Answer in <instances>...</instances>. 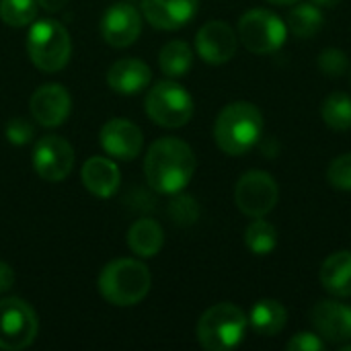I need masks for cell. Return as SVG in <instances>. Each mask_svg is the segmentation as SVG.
<instances>
[{
  "label": "cell",
  "mask_w": 351,
  "mask_h": 351,
  "mask_svg": "<svg viewBox=\"0 0 351 351\" xmlns=\"http://www.w3.org/2000/svg\"><path fill=\"white\" fill-rule=\"evenodd\" d=\"M197 160L191 146L179 138L156 140L146 154L144 171L148 185L165 195L181 193L193 179Z\"/></svg>",
  "instance_id": "obj_1"
},
{
  "label": "cell",
  "mask_w": 351,
  "mask_h": 351,
  "mask_svg": "<svg viewBox=\"0 0 351 351\" xmlns=\"http://www.w3.org/2000/svg\"><path fill=\"white\" fill-rule=\"evenodd\" d=\"M263 134V115L257 105L249 101H237L226 105L214 125V138L222 152L230 156L247 154L259 142Z\"/></svg>",
  "instance_id": "obj_2"
},
{
  "label": "cell",
  "mask_w": 351,
  "mask_h": 351,
  "mask_svg": "<svg viewBox=\"0 0 351 351\" xmlns=\"http://www.w3.org/2000/svg\"><path fill=\"white\" fill-rule=\"evenodd\" d=\"M150 271L136 259H115L99 276L101 296L115 306H134L150 292Z\"/></svg>",
  "instance_id": "obj_3"
},
{
  "label": "cell",
  "mask_w": 351,
  "mask_h": 351,
  "mask_svg": "<svg viewBox=\"0 0 351 351\" xmlns=\"http://www.w3.org/2000/svg\"><path fill=\"white\" fill-rule=\"evenodd\" d=\"M247 315L230 304L220 302L208 308L197 323V341L208 351H226L237 348L247 333Z\"/></svg>",
  "instance_id": "obj_4"
},
{
  "label": "cell",
  "mask_w": 351,
  "mask_h": 351,
  "mask_svg": "<svg viewBox=\"0 0 351 351\" xmlns=\"http://www.w3.org/2000/svg\"><path fill=\"white\" fill-rule=\"evenodd\" d=\"M27 51L31 62L41 72H58L70 60V33L58 21H37L31 25L27 35Z\"/></svg>",
  "instance_id": "obj_5"
},
{
  "label": "cell",
  "mask_w": 351,
  "mask_h": 351,
  "mask_svg": "<svg viewBox=\"0 0 351 351\" xmlns=\"http://www.w3.org/2000/svg\"><path fill=\"white\" fill-rule=\"evenodd\" d=\"M148 117L162 128H183L193 115L191 95L173 80H162L146 97Z\"/></svg>",
  "instance_id": "obj_6"
},
{
  "label": "cell",
  "mask_w": 351,
  "mask_h": 351,
  "mask_svg": "<svg viewBox=\"0 0 351 351\" xmlns=\"http://www.w3.org/2000/svg\"><path fill=\"white\" fill-rule=\"evenodd\" d=\"M286 23L265 8H253L239 21V37L251 53H271L286 41Z\"/></svg>",
  "instance_id": "obj_7"
},
{
  "label": "cell",
  "mask_w": 351,
  "mask_h": 351,
  "mask_svg": "<svg viewBox=\"0 0 351 351\" xmlns=\"http://www.w3.org/2000/svg\"><path fill=\"white\" fill-rule=\"evenodd\" d=\"M37 315L25 300H0V350L19 351L29 348L37 337Z\"/></svg>",
  "instance_id": "obj_8"
},
{
  "label": "cell",
  "mask_w": 351,
  "mask_h": 351,
  "mask_svg": "<svg viewBox=\"0 0 351 351\" xmlns=\"http://www.w3.org/2000/svg\"><path fill=\"white\" fill-rule=\"evenodd\" d=\"M280 199L278 181L265 171H249L245 173L234 187L237 208L249 218L267 216Z\"/></svg>",
  "instance_id": "obj_9"
},
{
  "label": "cell",
  "mask_w": 351,
  "mask_h": 351,
  "mask_svg": "<svg viewBox=\"0 0 351 351\" xmlns=\"http://www.w3.org/2000/svg\"><path fill=\"white\" fill-rule=\"evenodd\" d=\"M31 160L41 179L58 183L70 175L74 167V150L60 136H43L35 142Z\"/></svg>",
  "instance_id": "obj_10"
},
{
  "label": "cell",
  "mask_w": 351,
  "mask_h": 351,
  "mask_svg": "<svg viewBox=\"0 0 351 351\" xmlns=\"http://www.w3.org/2000/svg\"><path fill=\"white\" fill-rule=\"evenodd\" d=\"M237 45H239L237 33L224 21H210L195 35V47L199 58L214 66L232 60L237 53Z\"/></svg>",
  "instance_id": "obj_11"
},
{
  "label": "cell",
  "mask_w": 351,
  "mask_h": 351,
  "mask_svg": "<svg viewBox=\"0 0 351 351\" xmlns=\"http://www.w3.org/2000/svg\"><path fill=\"white\" fill-rule=\"evenodd\" d=\"M72 109L70 93L62 84H43L31 95V115L39 125H62Z\"/></svg>",
  "instance_id": "obj_12"
},
{
  "label": "cell",
  "mask_w": 351,
  "mask_h": 351,
  "mask_svg": "<svg viewBox=\"0 0 351 351\" xmlns=\"http://www.w3.org/2000/svg\"><path fill=\"white\" fill-rule=\"evenodd\" d=\"M317 333L327 343H346L351 339V306L335 300H321L311 311Z\"/></svg>",
  "instance_id": "obj_13"
},
{
  "label": "cell",
  "mask_w": 351,
  "mask_h": 351,
  "mask_svg": "<svg viewBox=\"0 0 351 351\" xmlns=\"http://www.w3.org/2000/svg\"><path fill=\"white\" fill-rule=\"evenodd\" d=\"M142 33V16L132 4H113L103 21H101V35L113 47H128L132 45Z\"/></svg>",
  "instance_id": "obj_14"
},
{
  "label": "cell",
  "mask_w": 351,
  "mask_h": 351,
  "mask_svg": "<svg viewBox=\"0 0 351 351\" xmlns=\"http://www.w3.org/2000/svg\"><path fill=\"white\" fill-rule=\"evenodd\" d=\"M101 146L107 154L119 158V160H132L142 152L144 136L136 123L130 119L117 117L109 119L101 130Z\"/></svg>",
  "instance_id": "obj_15"
},
{
  "label": "cell",
  "mask_w": 351,
  "mask_h": 351,
  "mask_svg": "<svg viewBox=\"0 0 351 351\" xmlns=\"http://www.w3.org/2000/svg\"><path fill=\"white\" fill-rule=\"evenodd\" d=\"M199 0H142V12L148 23L162 31L185 27L197 12Z\"/></svg>",
  "instance_id": "obj_16"
},
{
  "label": "cell",
  "mask_w": 351,
  "mask_h": 351,
  "mask_svg": "<svg viewBox=\"0 0 351 351\" xmlns=\"http://www.w3.org/2000/svg\"><path fill=\"white\" fill-rule=\"evenodd\" d=\"M150 78H152V74H150L148 64H144L142 60H136V58L117 60L107 72L109 86L119 95H138L140 90H144L148 86Z\"/></svg>",
  "instance_id": "obj_17"
},
{
  "label": "cell",
  "mask_w": 351,
  "mask_h": 351,
  "mask_svg": "<svg viewBox=\"0 0 351 351\" xmlns=\"http://www.w3.org/2000/svg\"><path fill=\"white\" fill-rule=\"evenodd\" d=\"M82 183L97 197H111L119 187V169L105 156H93L82 167Z\"/></svg>",
  "instance_id": "obj_18"
},
{
  "label": "cell",
  "mask_w": 351,
  "mask_h": 351,
  "mask_svg": "<svg viewBox=\"0 0 351 351\" xmlns=\"http://www.w3.org/2000/svg\"><path fill=\"white\" fill-rule=\"evenodd\" d=\"M321 284L329 294H333L337 298H350L351 251H337L325 259V263L321 267Z\"/></svg>",
  "instance_id": "obj_19"
},
{
  "label": "cell",
  "mask_w": 351,
  "mask_h": 351,
  "mask_svg": "<svg viewBox=\"0 0 351 351\" xmlns=\"http://www.w3.org/2000/svg\"><path fill=\"white\" fill-rule=\"evenodd\" d=\"M128 245L140 257H154L165 245V232L156 220L140 218L128 230Z\"/></svg>",
  "instance_id": "obj_20"
},
{
  "label": "cell",
  "mask_w": 351,
  "mask_h": 351,
  "mask_svg": "<svg viewBox=\"0 0 351 351\" xmlns=\"http://www.w3.org/2000/svg\"><path fill=\"white\" fill-rule=\"evenodd\" d=\"M288 323V311L278 300H259L249 315V325L263 337H274L284 331Z\"/></svg>",
  "instance_id": "obj_21"
},
{
  "label": "cell",
  "mask_w": 351,
  "mask_h": 351,
  "mask_svg": "<svg viewBox=\"0 0 351 351\" xmlns=\"http://www.w3.org/2000/svg\"><path fill=\"white\" fill-rule=\"evenodd\" d=\"M325 16L315 2H302L290 8L286 16V27L298 39H311L323 29Z\"/></svg>",
  "instance_id": "obj_22"
},
{
  "label": "cell",
  "mask_w": 351,
  "mask_h": 351,
  "mask_svg": "<svg viewBox=\"0 0 351 351\" xmlns=\"http://www.w3.org/2000/svg\"><path fill=\"white\" fill-rule=\"evenodd\" d=\"M191 64H193V51L191 47L181 41V39H175V41H169L162 49H160V56H158V66L160 70L171 76V78H179V76H185L189 70H191Z\"/></svg>",
  "instance_id": "obj_23"
},
{
  "label": "cell",
  "mask_w": 351,
  "mask_h": 351,
  "mask_svg": "<svg viewBox=\"0 0 351 351\" xmlns=\"http://www.w3.org/2000/svg\"><path fill=\"white\" fill-rule=\"evenodd\" d=\"M245 245L253 255H269L278 245V230L263 218H253L245 230Z\"/></svg>",
  "instance_id": "obj_24"
},
{
  "label": "cell",
  "mask_w": 351,
  "mask_h": 351,
  "mask_svg": "<svg viewBox=\"0 0 351 351\" xmlns=\"http://www.w3.org/2000/svg\"><path fill=\"white\" fill-rule=\"evenodd\" d=\"M321 115L335 132L351 130V97L346 93H331L321 105Z\"/></svg>",
  "instance_id": "obj_25"
},
{
  "label": "cell",
  "mask_w": 351,
  "mask_h": 351,
  "mask_svg": "<svg viewBox=\"0 0 351 351\" xmlns=\"http://www.w3.org/2000/svg\"><path fill=\"white\" fill-rule=\"evenodd\" d=\"M37 14V0H0V19L10 27H25Z\"/></svg>",
  "instance_id": "obj_26"
},
{
  "label": "cell",
  "mask_w": 351,
  "mask_h": 351,
  "mask_svg": "<svg viewBox=\"0 0 351 351\" xmlns=\"http://www.w3.org/2000/svg\"><path fill=\"white\" fill-rule=\"evenodd\" d=\"M319 70L329 76V78H339L348 72L350 68V60H348V53L343 49H337V47H327L319 53Z\"/></svg>",
  "instance_id": "obj_27"
},
{
  "label": "cell",
  "mask_w": 351,
  "mask_h": 351,
  "mask_svg": "<svg viewBox=\"0 0 351 351\" xmlns=\"http://www.w3.org/2000/svg\"><path fill=\"white\" fill-rule=\"evenodd\" d=\"M169 214H171L175 224L191 226L199 218V206L191 195H177L169 206Z\"/></svg>",
  "instance_id": "obj_28"
},
{
  "label": "cell",
  "mask_w": 351,
  "mask_h": 351,
  "mask_svg": "<svg viewBox=\"0 0 351 351\" xmlns=\"http://www.w3.org/2000/svg\"><path fill=\"white\" fill-rule=\"evenodd\" d=\"M327 179L331 187L339 191H351V152L337 156L329 169H327Z\"/></svg>",
  "instance_id": "obj_29"
},
{
  "label": "cell",
  "mask_w": 351,
  "mask_h": 351,
  "mask_svg": "<svg viewBox=\"0 0 351 351\" xmlns=\"http://www.w3.org/2000/svg\"><path fill=\"white\" fill-rule=\"evenodd\" d=\"M35 136V128L29 119L25 117H14L6 123V138L10 144L14 146H25L33 140Z\"/></svg>",
  "instance_id": "obj_30"
},
{
  "label": "cell",
  "mask_w": 351,
  "mask_h": 351,
  "mask_svg": "<svg viewBox=\"0 0 351 351\" xmlns=\"http://www.w3.org/2000/svg\"><path fill=\"white\" fill-rule=\"evenodd\" d=\"M288 351H323L325 350V339L319 333H296L288 343H286Z\"/></svg>",
  "instance_id": "obj_31"
},
{
  "label": "cell",
  "mask_w": 351,
  "mask_h": 351,
  "mask_svg": "<svg viewBox=\"0 0 351 351\" xmlns=\"http://www.w3.org/2000/svg\"><path fill=\"white\" fill-rule=\"evenodd\" d=\"M12 284H14V271H12V267L8 263L0 261V294L6 292V290H10Z\"/></svg>",
  "instance_id": "obj_32"
},
{
  "label": "cell",
  "mask_w": 351,
  "mask_h": 351,
  "mask_svg": "<svg viewBox=\"0 0 351 351\" xmlns=\"http://www.w3.org/2000/svg\"><path fill=\"white\" fill-rule=\"evenodd\" d=\"M37 4L43 6L49 12H56V10H62L68 4V0H37Z\"/></svg>",
  "instance_id": "obj_33"
},
{
  "label": "cell",
  "mask_w": 351,
  "mask_h": 351,
  "mask_svg": "<svg viewBox=\"0 0 351 351\" xmlns=\"http://www.w3.org/2000/svg\"><path fill=\"white\" fill-rule=\"evenodd\" d=\"M313 2L321 8H335L341 0H313Z\"/></svg>",
  "instance_id": "obj_34"
},
{
  "label": "cell",
  "mask_w": 351,
  "mask_h": 351,
  "mask_svg": "<svg viewBox=\"0 0 351 351\" xmlns=\"http://www.w3.org/2000/svg\"><path fill=\"white\" fill-rule=\"evenodd\" d=\"M267 2H274V4H290V2H296V0H267Z\"/></svg>",
  "instance_id": "obj_35"
},
{
  "label": "cell",
  "mask_w": 351,
  "mask_h": 351,
  "mask_svg": "<svg viewBox=\"0 0 351 351\" xmlns=\"http://www.w3.org/2000/svg\"><path fill=\"white\" fill-rule=\"evenodd\" d=\"M341 350H343V351H351V343H350V346H343Z\"/></svg>",
  "instance_id": "obj_36"
}]
</instances>
